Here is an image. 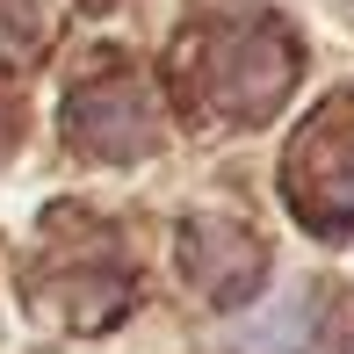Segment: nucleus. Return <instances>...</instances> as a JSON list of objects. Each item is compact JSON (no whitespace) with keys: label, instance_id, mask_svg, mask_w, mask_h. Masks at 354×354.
Here are the masks:
<instances>
[{"label":"nucleus","instance_id":"obj_4","mask_svg":"<svg viewBox=\"0 0 354 354\" xmlns=\"http://www.w3.org/2000/svg\"><path fill=\"white\" fill-rule=\"evenodd\" d=\"M66 138L73 152L102 159V167H138L159 152V102L131 66H102L73 87L66 102Z\"/></svg>","mask_w":354,"mask_h":354},{"label":"nucleus","instance_id":"obj_1","mask_svg":"<svg viewBox=\"0 0 354 354\" xmlns=\"http://www.w3.org/2000/svg\"><path fill=\"white\" fill-rule=\"evenodd\" d=\"M22 297L44 326L58 333H109L138 297V268L123 253V239L109 232L94 210L80 203H58L44 210V232L29 246L22 268Z\"/></svg>","mask_w":354,"mask_h":354},{"label":"nucleus","instance_id":"obj_5","mask_svg":"<svg viewBox=\"0 0 354 354\" xmlns=\"http://www.w3.org/2000/svg\"><path fill=\"white\" fill-rule=\"evenodd\" d=\"M181 268H188V282H196V297L239 304V297H253V282H261L268 246L239 217L203 210V217H188V232H181Z\"/></svg>","mask_w":354,"mask_h":354},{"label":"nucleus","instance_id":"obj_2","mask_svg":"<svg viewBox=\"0 0 354 354\" xmlns=\"http://www.w3.org/2000/svg\"><path fill=\"white\" fill-rule=\"evenodd\" d=\"M304 73V44L275 15H217L181 37V94L210 123H268Z\"/></svg>","mask_w":354,"mask_h":354},{"label":"nucleus","instance_id":"obj_3","mask_svg":"<svg viewBox=\"0 0 354 354\" xmlns=\"http://www.w3.org/2000/svg\"><path fill=\"white\" fill-rule=\"evenodd\" d=\"M282 203L297 210L304 232L326 239V246L354 239V87L326 94V102L289 131Z\"/></svg>","mask_w":354,"mask_h":354}]
</instances>
